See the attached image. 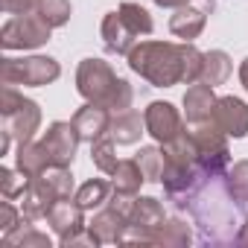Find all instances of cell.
Segmentation results:
<instances>
[{
  "mask_svg": "<svg viewBox=\"0 0 248 248\" xmlns=\"http://www.w3.org/2000/svg\"><path fill=\"white\" fill-rule=\"evenodd\" d=\"M126 64L132 73H138L152 88H175V85H193L202 79L204 53L193 41H138Z\"/></svg>",
  "mask_w": 248,
  "mask_h": 248,
  "instance_id": "6da1fadb",
  "label": "cell"
},
{
  "mask_svg": "<svg viewBox=\"0 0 248 248\" xmlns=\"http://www.w3.org/2000/svg\"><path fill=\"white\" fill-rule=\"evenodd\" d=\"M236 202L231 199L225 187V175H213L204 181V187L193 196L187 213L193 225L199 228V239L204 245H233L236 242Z\"/></svg>",
  "mask_w": 248,
  "mask_h": 248,
  "instance_id": "7a4b0ae2",
  "label": "cell"
},
{
  "mask_svg": "<svg viewBox=\"0 0 248 248\" xmlns=\"http://www.w3.org/2000/svg\"><path fill=\"white\" fill-rule=\"evenodd\" d=\"M161 149H164V172H161L164 196H167L178 210H187L190 202H193V196H196V193L204 187V181L213 178V175H207V172L202 170V164H199V158H196V146H193L190 129H187L178 140H172V143H167V146H161Z\"/></svg>",
  "mask_w": 248,
  "mask_h": 248,
  "instance_id": "3957f363",
  "label": "cell"
},
{
  "mask_svg": "<svg viewBox=\"0 0 248 248\" xmlns=\"http://www.w3.org/2000/svg\"><path fill=\"white\" fill-rule=\"evenodd\" d=\"M76 91L85 102L102 105L108 111H126L135 102V88L123 76H117V70L99 56H88V59L79 62Z\"/></svg>",
  "mask_w": 248,
  "mask_h": 248,
  "instance_id": "277c9868",
  "label": "cell"
},
{
  "mask_svg": "<svg viewBox=\"0 0 248 248\" xmlns=\"http://www.w3.org/2000/svg\"><path fill=\"white\" fill-rule=\"evenodd\" d=\"M76 193V181H73V172L70 167H47L41 175L30 178L24 196H21V210H24V219L30 222H38V219H47L50 207L59 202V199H70Z\"/></svg>",
  "mask_w": 248,
  "mask_h": 248,
  "instance_id": "5b68a950",
  "label": "cell"
},
{
  "mask_svg": "<svg viewBox=\"0 0 248 248\" xmlns=\"http://www.w3.org/2000/svg\"><path fill=\"white\" fill-rule=\"evenodd\" d=\"M0 114H3V132L15 138V143L35 140V132L41 129V105L30 96H24L15 85H3L0 91Z\"/></svg>",
  "mask_w": 248,
  "mask_h": 248,
  "instance_id": "8992f818",
  "label": "cell"
},
{
  "mask_svg": "<svg viewBox=\"0 0 248 248\" xmlns=\"http://www.w3.org/2000/svg\"><path fill=\"white\" fill-rule=\"evenodd\" d=\"M62 76V64L53 56H27V59H12L6 56L0 62V82L3 85H24V88H44L53 85Z\"/></svg>",
  "mask_w": 248,
  "mask_h": 248,
  "instance_id": "52a82bcc",
  "label": "cell"
},
{
  "mask_svg": "<svg viewBox=\"0 0 248 248\" xmlns=\"http://www.w3.org/2000/svg\"><path fill=\"white\" fill-rule=\"evenodd\" d=\"M193 146H196V158L202 164V170L207 175H225L231 167V146H228V135L216 126L213 120L196 123V126H187Z\"/></svg>",
  "mask_w": 248,
  "mask_h": 248,
  "instance_id": "ba28073f",
  "label": "cell"
},
{
  "mask_svg": "<svg viewBox=\"0 0 248 248\" xmlns=\"http://www.w3.org/2000/svg\"><path fill=\"white\" fill-rule=\"evenodd\" d=\"M53 27L38 15V12H27V15H12L3 30H0V47L6 53L15 50H38L50 41Z\"/></svg>",
  "mask_w": 248,
  "mask_h": 248,
  "instance_id": "9c48e42d",
  "label": "cell"
},
{
  "mask_svg": "<svg viewBox=\"0 0 248 248\" xmlns=\"http://www.w3.org/2000/svg\"><path fill=\"white\" fill-rule=\"evenodd\" d=\"M143 120H146V135H149L155 143H161V146L178 140V138L187 132V123H184L181 111H178L172 102H167V99L149 102V105L143 108Z\"/></svg>",
  "mask_w": 248,
  "mask_h": 248,
  "instance_id": "30bf717a",
  "label": "cell"
},
{
  "mask_svg": "<svg viewBox=\"0 0 248 248\" xmlns=\"http://www.w3.org/2000/svg\"><path fill=\"white\" fill-rule=\"evenodd\" d=\"M164 219H167L164 204L155 196H140L138 193L135 207L129 213V233H126V242L123 245H149L152 233L164 225Z\"/></svg>",
  "mask_w": 248,
  "mask_h": 248,
  "instance_id": "8fae6325",
  "label": "cell"
},
{
  "mask_svg": "<svg viewBox=\"0 0 248 248\" xmlns=\"http://www.w3.org/2000/svg\"><path fill=\"white\" fill-rule=\"evenodd\" d=\"M41 143L47 146L50 152V161L56 167H73V158H76V149L82 143L76 126H73V120H56L47 126Z\"/></svg>",
  "mask_w": 248,
  "mask_h": 248,
  "instance_id": "7c38bea8",
  "label": "cell"
},
{
  "mask_svg": "<svg viewBox=\"0 0 248 248\" xmlns=\"http://www.w3.org/2000/svg\"><path fill=\"white\" fill-rule=\"evenodd\" d=\"M47 225L53 228V233L59 236V245L67 248V242L73 236H79L82 231H88L85 225V210L79 207V202L70 196V199H59L50 213H47Z\"/></svg>",
  "mask_w": 248,
  "mask_h": 248,
  "instance_id": "4fadbf2b",
  "label": "cell"
},
{
  "mask_svg": "<svg viewBox=\"0 0 248 248\" xmlns=\"http://www.w3.org/2000/svg\"><path fill=\"white\" fill-rule=\"evenodd\" d=\"M210 120L216 126L233 138V140H242L248 135V102L239 99V96H219L216 105H213V114Z\"/></svg>",
  "mask_w": 248,
  "mask_h": 248,
  "instance_id": "5bb4252c",
  "label": "cell"
},
{
  "mask_svg": "<svg viewBox=\"0 0 248 248\" xmlns=\"http://www.w3.org/2000/svg\"><path fill=\"white\" fill-rule=\"evenodd\" d=\"M210 12H213V0H199V3L178 6L175 15L170 18V32L181 41H196L207 27Z\"/></svg>",
  "mask_w": 248,
  "mask_h": 248,
  "instance_id": "9a60e30c",
  "label": "cell"
},
{
  "mask_svg": "<svg viewBox=\"0 0 248 248\" xmlns=\"http://www.w3.org/2000/svg\"><path fill=\"white\" fill-rule=\"evenodd\" d=\"M88 231L96 236L99 245H123L126 242V233H129V219L120 210H114L111 204H105V207L93 210Z\"/></svg>",
  "mask_w": 248,
  "mask_h": 248,
  "instance_id": "2e32d148",
  "label": "cell"
},
{
  "mask_svg": "<svg viewBox=\"0 0 248 248\" xmlns=\"http://www.w3.org/2000/svg\"><path fill=\"white\" fill-rule=\"evenodd\" d=\"M111 117H114V111H108L102 105H93V102H85L82 108H76V114L70 120H73V126H76L82 143H93V140H99V138L108 135Z\"/></svg>",
  "mask_w": 248,
  "mask_h": 248,
  "instance_id": "e0dca14e",
  "label": "cell"
},
{
  "mask_svg": "<svg viewBox=\"0 0 248 248\" xmlns=\"http://www.w3.org/2000/svg\"><path fill=\"white\" fill-rule=\"evenodd\" d=\"M99 35H102L105 50L114 53V56H129V50L140 41V38L129 30V24L123 21V15H120L117 9L108 12V15L102 18V24H99Z\"/></svg>",
  "mask_w": 248,
  "mask_h": 248,
  "instance_id": "ac0fdd59",
  "label": "cell"
},
{
  "mask_svg": "<svg viewBox=\"0 0 248 248\" xmlns=\"http://www.w3.org/2000/svg\"><path fill=\"white\" fill-rule=\"evenodd\" d=\"M216 99H219V96L213 93V88H210V85H204V82H193V85L184 91V99H181L187 126H196V123L210 120Z\"/></svg>",
  "mask_w": 248,
  "mask_h": 248,
  "instance_id": "d6986e66",
  "label": "cell"
},
{
  "mask_svg": "<svg viewBox=\"0 0 248 248\" xmlns=\"http://www.w3.org/2000/svg\"><path fill=\"white\" fill-rule=\"evenodd\" d=\"M108 135L114 138V143H117V146H135V143L146 135V120H143V114H140V111H135V108L114 111Z\"/></svg>",
  "mask_w": 248,
  "mask_h": 248,
  "instance_id": "ffe728a7",
  "label": "cell"
},
{
  "mask_svg": "<svg viewBox=\"0 0 248 248\" xmlns=\"http://www.w3.org/2000/svg\"><path fill=\"white\" fill-rule=\"evenodd\" d=\"M0 245L3 248H53V239L47 233H41L30 219H24L12 231L0 233Z\"/></svg>",
  "mask_w": 248,
  "mask_h": 248,
  "instance_id": "44dd1931",
  "label": "cell"
},
{
  "mask_svg": "<svg viewBox=\"0 0 248 248\" xmlns=\"http://www.w3.org/2000/svg\"><path fill=\"white\" fill-rule=\"evenodd\" d=\"M15 164H18V170L27 175V178H35V175H41L47 167H53V161H50V152H47V146L38 140H30V143H18V152H15Z\"/></svg>",
  "mask_w": 248,
  "mask_h": 248,
  "instance_id": "7402d4cb",
  "label": "cell"
},
{
  "mask_svg": "<svg viewBox=\"0 0 248 248\" xmlns=\"http://www.w3.org/2000/svg\"><path fill=\"white\" fill-rule=\"evenodd\" d=\"M193 242V231L184 219L172 216V219H164V225L152 233L149 245H161V248H187Z\"/></svg>",
  "mask_w": 248,
  "mask_h": 248,
  "instance_id": "603a6c76",
  "label": "cell"
},
{
  "mask_svg": "<svg viewBox=\"0 0 248 248\" xmlns=\"http://www.w3.org/2000/svg\"><path fill=\"white\" fill-rule=\"evenodd\" d=\"M231 70H233V62H231V56H228L225 50H207V53H204V67H202V79H199V82H204V85H210V88H219V85L228 82Z\"/></svg>",
  "mask_w": 248,
  "mask_h": 248,
  "instance_id": "cb8c5ba5",
  "label": "cell"
},
{
  "mask_svg": "<svg viewBox=\"0 0 248 248\" xmlns=\"http://www.w3.org/2000/svg\"><path fill=\"white\" fill-rule=\"evenodd\" d=\"M111 193H114V184H111V181H105V178H91V181H85V184L73 193V199L79 202L82 210H99V207L108 204Z\"/></svg>",
  "mask_w": 248,
  "mask_h": 248,
  "instance_id": "d4e9b609",
  "label": "cell"
},
{
  "mask_svg": "<svg viewBox=\"0 0 248 248\" xmlns=\"http://www.w3.org/2000/svg\"><path fill=\"white\" fill-rule=\"evenodd\" d=\"M111 184H114V190H120V193H132V196H138V193H140V187L146 184V178H143V170H140L138 158H126V161H120V164H117V170H114V175H111Z\"/></svg>",
  "mask_w": 248,
  "mask_h": 248,
  "instance_id": "484cf974",
  "label": "cell"
},
{
  "mask_svg": "<svg viewBox=\"0 0 248 248\" xmlns=\"http://www.w3.org/2000/svg\"><path fill=\"white\" fill-rule=\"evenodd\" d=\"M117 12L123 15V21L129 24V30H132L138 38H146V35H152V30H155V21H152V15H149V9H146V6H140V3H132V0H126V3H120V6H117Z\"/></svg>",
  "mask_w": 248,
  "mask_h": 248,
  "instance_id": "4316f807",
  "label": "cell"
},
{
  "mask_svg": "<svg viewBox=\"0 0 248 248\" xmlns=\"http://www.w3.org/2000/svg\"><path fill=\"white\" fill-rule=\"evenodd\" d=\"M225 187L231 193V199L236 202V207H248V161H236L228 167L225 172Z\"/></svg>",
  "mask_w": 248,
  "mask_h": 248,
  "instance_id": "83f0119b",
  "label": "cell"
},
{
  "mask_svg": "<svg viewBox=\"0 0 248 248\" xmlns=\"http://www.w3.org/2000/svg\"><path fill=\"white\" fill-rule=\"evenodd\" d=\"M91 161H93V167H96L102 175H108V178L114 175L120 158H117V143H114L111 135H105V138H99V140L91 143Z\"/></svg>",
  "mask_w": 248,
  "mask_h": 248,
  "instance_id": "f1b7e54d",
  "label": "cell"
},
{
  "mask_svg": "<svg viewBox=\"0 0 248 248\" xmlns=\"http://www.w3.org/2000/svg\"><path fill=\"white\" fill-rule=\"evenodd\" d=\"M140 170H143V178L146 184H161V172H164V149L158 146H140V152L135 155Z\"/></svg>",
  "mask_w": 248,
  "mask_h": 248,
  "instance_id": "f546056e",
  "label": "cell"
},
{
  "mask_svg": "<svg viewBox=\"0 0 248 248\" xmlns=\"http://www.w3.org/2000/svg\"><path fill=\"white\" fill-rule=\"evenodd\" d=\"M35 12H38L53 30H59V27H64V24L70 21L73 6H70V0H38V3H35Z\"/></svg>",
  "mask_w": 248,
  "mask_h": 248,
  "instance_id": "4dcf8cb0",
  "label": "cell"
},
{
  "mask_svg": "<svg viewBox=\"0 0 248 248\" xmlns=\"http://www.w3.org/2000/svg\"><path fill=\"white\" fill-rule=\"evenodd\" d=\"M30 178L21 172V170H9V167H0V193H3V199H21L24 190H27Z\"/></svg>",
  "mask_w": 248,
  "mask_h": 248,
  "instance_id": "1f68e13d",
  "label": "cell"
},
{
  "mask_svg": "<svg viewBox=\"0 0 248 248\" xmlns=\"http://www.w3.org/2000/svg\"><path fill=\"white\" fill-rule=\"evenodd\" d=\"M24 222V210L21 207H15V202L12 199H6L3 204H0V233H6V231H12L15 225H21Z\"/></svg>",
  "mask_w": 248,
  "mask_h": 248,
  "instance_id": "d6a6232c",
  "label": "cell"
},
{
  "mask_svg": "<svg viewBox=\"0 0 248 248\" xmlns=\"http://www.w3.org/2000/svg\"><path fill=\"white\" fill-rule=\"evenodd\" d=\"M35 3L38 0H0L6 15H27V12H35Z\"/></svg>",
  "mask_w": 248,
  "mask_h": 248,
  "instance_id": "836d02e7",
  "label": "cell"
},
{
  "mask_svg": "<svg viewBox=\"0 0 248 248\" xmlns=\"http://www.w3.org/2000/svg\"><path fill=\"white\" fill-rule=\"evenodd\" d=\"M233 245H248V213L242 216V222H239V231H236V242Z\"/></svg>",
  "mask_w": 248,
  "mask_h": 248,
  "instance_id": "e575fe53",
  "label": "cell"
},
{
  "mask_svg": "<svg viewBox=\"0 0 248 248\" xmlns=\"http://www.w3.org/2000/svg\"><path fill=\"white\" fill-rule=\"evenodd\" d=\"M155 6H161V9H178V6H187V3H193V0H152Z\"/></svg>",
  "mask_w": 248,
  "mask_h": 248,
  "instance_id": "d590c367",
  "label": "cell"
},
{
  "mask_svg": "<svg viewBox=\"0 0 248 248\" xmlns=\"http://www.w3.org/2000/svg\"><path fill=\"white\" fill-rule=\"evenodd\" d=\"M239 85H242V91L248 93V56L239 62Z\"/></svg>",
  "mask_w": 248,
  "mask_h": 248,
  "instance_id": "8d00e7d4",
  "label": "cell"
}]
</instances>
